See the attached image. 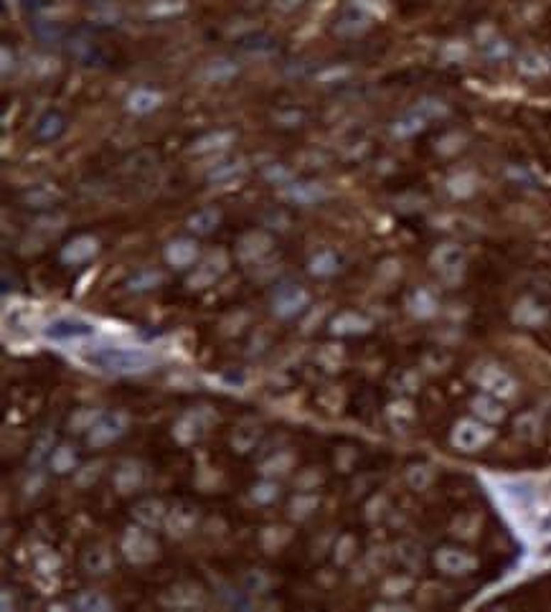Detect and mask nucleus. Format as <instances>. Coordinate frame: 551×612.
<instances>
[{
    "instance_id": "f257e3e1",
    "label": "nucleus",
    "mask_w": 551,
    "mask_h": 612,
    "mask_svg": "<svg viewBox=\"0 0 551 612\" xmlns=\"http://www.w3.org/2000/svg\"><path fill=\"white\" fill-rule=\"evenodd\" d=\"M84 361L89 366L99 371H107V374H140V371H148L155 358L152 353H148L145 348H97L94 353H87Z\"/></svg>"
},
{
    "instance_id": "f03ea898",
    "label": "nucleus",
    "mask_w": 551,
    "mask_h": 612,
    "mask_svg": "<svg viewBox=\"0 0 551 612\" xmlns=\"http://www.w3.org/2000/svg\"><path fill=\"white\" fill-rule=\"evenodd\" d=\"M472 379L478 382V386L483 389L485 394H493L498 399H508L516 394V382L508 371H503L501 366L485 364L478 366V371L472 374Z\"/></svg>"
},
{
    "instance_id": "7ed1b4c3",
    "label": "nucleus",
    "mask_w": 551,
    "mask_h": 612,
    "mask_svg": "<svg viewBox=\"0 0 551 612\" xmlns=\"http://www.w3.org/2000/svg\"><path fill=\"white\" fill-rule=\"evenodd\" d=\"M493 432L478 422V419H462L457 422L452 430V445L457 450H465V452H472V450H480L485 443H491Z\"/></svg>"
},
{
    "instance_id": "20e7f679",
    "label": "nucleus",
    "mask_w": 551,
    "mask_h": 612,
    "mask_svg": "<svg viewBox=\"0 0 551 612\" xmlns=\"http://www.w3.org/2000/svg\"><path fill=\"white\" fill-rule=\"evenodd\" d=\"M122 552H125V557L133 564H148L157 557V544L143 528L130 526L125 539H122Z\"/></svg>"
},
{
    "instance_id": "39448f33",
    "label": "nucleus",
    "mask_w": 551,
    "mask_h": 612,
    "mask_svg": "<svg viewBox=\"0 0 551 612\" xmlns=\"http://www.w3.org/2000/svg\"><path fill=\"white\" fill-rule=\"evenodd\" d=\"M432 265H435V269L443 274V277L457 279L462 272V267H465V252H462L457 244H443V247L435 249Z\"/></svg>"
},
{
    "instance_id": "423d86ee",
    "label": "nucleus",
    "mask_w": 551,
    "mask_h": 612,
    "mask_svg": "<svg viewBox=\"0 0 551 612\" xmlns=\"http://www.w3.org/2000/svg\"><path fill=\"white\" fill-rule=\"evenodd\" d=\"M437 569H443L445 574H467L478 567V559L472 554L462 552V549H452V546H445L435 554Z\"/></svg>"
},
{
    "instance_id": "0eeeda50",
    "label": "nucleus",
    "mask_w": 551,
    "mask_h": 612,
    "mask_svg": "<svg viewBox=\"0 0 551 612\" xmlns=\"http://www.w3.org/2000/svg\"><path fill=\"white\" fill-rule=\"evenodd\" d=\"M122 432H125V417H122V414H102V417L89 427V437H87V440H89L91 447H104V445H109L112 440H117Z\"/></svg>"
},
{
    "instance_id": "6e6552de",
    "label": "nucleus",
    "mask_w": 551,
    "mask_h": 612,
    "mask_svg": "<svg viewBox=\"0 0 551 612\" xmlns=\"http://www.w3.org/2000/svg\"><path fill=\"white\" fill-rule=\"evenodd\" d=\"M308 300L310 297L303 287L285 285V287H279L277 295H274L272 310H274V316H279V318H292V316H297L305 305H308Z\"/></svg>"
},
{
    "instance_id": "1a4fd4ad",
    "label": "nucleus",
    "mask_w": 551,
    "mask_h": 612,
    "mask_svg": "<svg viewBox=\"0 0 551 612\" xmlns=\"http://www.w3.org/2000/svg\"><path fill=\"white\" fill-rule=\"evenodd\" d=\"M97 328L87 321H79V318H59V321L49 323V328L43 330L46 338L51 340H77L87 338V335H94Z\"/></svg>"
},
{
    "instance_id": "9d476101",
    "label": "nucleus",
    "mask_w": 551,
    "mask_h": 612,
    "mask_svg": "<svg viewBox=\"0 0 551 612\" xmlns=\"http://www.w3.org/2000/svg\"><path fill=\"white\" fill-rule=\"evenodd\" d=\"M99 249V242L89 234H82V237L72 239L67 247L61 249V262H67V265H84L89 262L91 257L97 255Z\"/></svg>"
},
{
    "instance_id": "9b49d317",
    "label": "nucleus",
    "mask_w": 551,
    "mask_h": 612,
    "mask_svg": "<svg viewBox=\"0 0 551 612\" xmlns=\"http://www.w3.org/2000/svg\"><path fill=\"white\" fill-rule=\"evenodd\" d=\"M196 257H199V244L194 242V239H173V242L165 247V260H168V265L173 267H188V265H194Z\"/></svg>"
},
{
    "instance_id": "f8f14e48",
    "label": "nucleus",
    "mask_w": 551,
    "mask_h": 612,
    "mask_svg": "<svg viewBox=\"0 0 551 612\" xmlns=\"http://www.w3.org/2000/svg\"><path fill=\"white\" fill-rule=\"evenodd\" d=\"M272 247V239L267 237L265 231H252V234H244L242 242H239V260L252 262L260 260L262 255H267Z\"/></svg>"
},
{
    "instance_id": "ddd939ff",
    "label": "nucleus",
    "mask_w": 551,
    "mask_h": 612,
    "mask_svg": "<svg viewBox=\"0 0 551 612\" xmlns=\"http://www.w3.org/2000/svg\"><path fill=\"white\" fill-rule=\"evenodd\" d=\"M371 328V321L358 313H340L330 321V330L335 335H356V333H366Z\"/></svg>"
},
{
    "instance_id": "4468645a",
    "label": "nucleus",
    "mask_w": 551,
    "mask_h": 612,
    "mask_svg": "<svg viewBox=\"0 0 551 612\" xmlns=\"http://www.w3.org/2000/svg\"><path fill=\"white\" fill-rule=\"evenodd\" d=\"M472 412L478 414L485 422H501L506 417V409H503L501 399L493 394H480L472 399Z\"/></svg>"
},
{
    "instance_id": "2eb2a0df",
    "label": "nucleus",
    "mask_w": 551,
    "mask_h": 612,
    "mask_svg": "<svg viewBox=\"0 0 551 612\" xmlns=\"http://www.w3.org/2000/svg\"><path fill=\"white\" fill-rule=\"evenodd\" d=\"M133 516L138 518L143 526L152 528L157 526V523H163L165 521V508L160 501H152V498H148V501H140L138 506L133 508Z\"/></svg>"
},
{
    "instance_id": "dca6fc26",
    "label": "nucleus",
    "mask_w": 551,
    "mask_h": 612,
    "mask_svg": "<svg viewBox=\"0 0 551 612\" xmlns=\"http://www.w3.org/2000/svg\"><path fill=\"white\" fill-rule=\"evenodd\" d=\"M513 321L521 323V326H539V323L546 321V308L536 303V300H531V297H526V300H521L518 308H516Z\"/></svg>"
},
{
    "instance_id": "f3484780",
    "label": "nucleus",
    "mask_w": 551,
    "mask_h": 612,
    "mask_svg": "<svg viewBox=\"0 0 551 612\" xmlns=\"http://www.w3.org/2000/svg\"><path fill=\"white\" fill-rule=\"evenodd\" d=\"M285 194H287V199L308 206V204H315V201L325 199V188H323L321 183H292Z\"/></svg>"
},
{
    "instance_id": "a211bd4d",
    "label": "nucleus",
    "mask_w": 551,
    "mask_h": 612,
    "mask_svg": "<svg viewBox=\"0 0 551 612\" xmlns=\"http://www.w3.org/2000/svg\"><path fill=\"white\" fill-rule=\"evenodd\" d=\"M160 104V94L152 89H135L133 94L128 97V109L130 112H135V115H148V112H152V109Z\"/></svg>"
},
{
    "instance_id": "6ab92c4d",
    "label": "nucleus",
    "mask_w": 551,
    "mask_h": 612,
    "mask_svg": "<svg viewBox=\"0 0 551 612\" xmlns=\"http://www.w3.org/2000/svg\"><path fill=\"white\" fill-rule=\"evenodd\" d=\"M366 26H369V16H366V8L361 6V3L348 8L338 21L340 33H358V30H364Z\"/></svg>"
},
{
    "instance_id": "aec40b11",
    "label": "nucleus",
    "mask_w": 551,
    "mask_h": 612,
    "mask_svg": "<svg viewBox=\"0 0 551 612\" xmlns=\"http://www.w3.org/2000/svg\"><path fill=\"white\" fill-rule=\"evenodd\" d=\"M196 518H199V516H196V511L191 508V506H178V508L170 511V516L165 521H168L170 533H178V536H181V533H188L194 528Z\"/></svg>"
},
{
    "instance_id": "412c9836",
    "label": "nucleus",
    "mask_w": 551,
    "mask_h": 612,
    "mask_svg": "<svg viewBox=\"0 0 551 612\" xmlns=\"http://www.w3.org/2000/svg\"><path fill=\"white\" fill-rule=\"evenodd\" d=\"M213 265H216V255L208 257V260L204 262V265H201L191 277H188V285L191 287H208L211 282H216L218 274L224 272V265H218V267H213Z\"/></svg>"
},
{
    "instance_id": "4be33fe9",
    "label": "nucleus",
    "mask_w": 551,
    "mask_h": 612,
    "mask_svg": "<svg viewBox=\"0 0 551 612\" xmlns=\"http://www.w3.org/2000/svg\"><path fill=\"white\" fill-rule=\"evenodd\" d=\"M218 221H221V213L216 208H201L188 218V229L196 231V234H211Z\"/></svg>"
},
{
    "instance_id": "5701e85b",
    "label": "nucleus",
    "mask_w": 551,
    "mask_h": 612,
    "mask_svg": "<svg viewBox=\"0 0 551 612\" xmlns=\"http://www.w3.org/2000/svg\"><path fill=\"white\" fill-rule=\"evenodd\" d=\"M109 564H112V557L104 546H89L84 552V569L89 574H104L109 569Z\"/></svg>"
},
{
    "instance_id": "b1692460",
    "label": "nucleus",
    "mask_w": 551,
    "mask_h": 612,
    "mask_svg": "<svg viewBox=\"0 0 551 612\" xmlns=\"http://www.w3.org/2000/svg\"><path fill=\"white\" fill-rule=\"evenodd\" d=\"M165 605H176V607H191L196 602H201V589L191 587V584H181V587H173L163 597Z\"/></svg>"
},
{
    "instance_id": "393cba45",
    "label": "nucleus",
    "mask_w": 551,
    "mask_h": 612,
    "mask_svg": "<svg viewBox=\"0 0 551 612\" xmlns=\"http://www.w3.org/2000/svg\"><path fill=\"white\" fill-rule=\"evenodd\" d=\"M234 140V133L229 130H216V133H208L204 138H199L194 143V152H211V150H221Z\"/></svg>"
},
{
    "instance_id": "a878e982",
    "label": "nucleus",
    "mask_w": 551,
    "mask_h": 612,
    "mask_svg": "<svg viewBox=\"0 0 551 612\" xmlns=\"http://www.w3.org/2000/svg\"><path fill=\"white\" fill-rule=\"evenodd\" d=\"M140 483H143V470H140V465H135V462H125L115 473V485L122 493L135 491Z\"/></svg>"
},
{
    "instance_id": "bb28decb",
    "label": "nucleus",
    "mask_w": 551,
    "mask_h": 612,
    "mask_svg": "<svg viewBox=\"0 0 551 612\" xmlns=\"http://www.w3.org/2000/svg\"><path fill=\"white\" fill-rule=\"evenodd\" d=\"M236 74V64L234 61H226V59H216L211 64H206V69L201 72V77L206 82H224V79H231Z\"/></svg>"
},
{
    "instance_id": "cd10ccee",
    "label": "nucleus",
    "mask_w": 551,
    "mask_h": 612,
    "mask_svg": "<svg viewBox=\"0 0 551 612\" xmlns=\"http://www.w3.org/2000/svg\"><path fill=\"white\" fill-rule=\"evenodd\" d=\"M338 269V260H335L333 252H321V255H315L308 265V272L315 274V277H328V274H333Z\"/></svg>"
},
{
    "instance_id": "c85d7f7f",
    "label": "nucleus",
    "mask_w": 551,
    "mask_h": 612,
    "mask_svg": "<svg viewBox=\"0 0 551 612\" xmlns=\"http://www.w3.org/2000/svg\"><path fill=\"white\" fill-rule=\"evenodd\" d=\"M64 133V117L56 115V112H49V115H43L41 122L36 125V135L41 140H54Z\"/></svg>"
},
{
    "instance_id": "c756f323",
    "label": "nucleus",
    "mask_w": 551,
    "mask_h": 612,
    "mask_svg": "<svg viewBox=\"0 0 551 612\" xmlns=\"http://www.w3.org/2000/svg\"><path fill=\"white\" fill-rule=\"evenodd\" d=\"M74 605H77L79 610H84V612H107L109 610V600H107V597H102V594H97V592L79 594Z\"/></svg>"
},
{
    "instance_id": "7c9ffc66",
    "label": "nucleus",
    "mask_w": 551,
    "mask_h": 612,
    "mask_svg": "<svg viewBox=\"0 0 551 612\" xmlns=\"http://www.w3.org/2000/svg\"><path fill=\"white\" fill-rule=\"evenodd\" d=\"M409 308H412V313H417V316H432V313H435V297L427 290H417L412 295V300H409Z\"/></svg>"
},
{
    "instance_id": "2f4dec72",
    "label": "nucleus",
    "mask_w": 551,
    "mask_h": 612,
    "mask_svg": "<svg viewBox=\"0 0 551 612\" xmlns=\"http://www.w3.org/2000/svg\"><path fill=\"white\" fill-rule=\"evenodd\" d=\"M74 450L72 447H59L54 450V455H51V467H54L56 473H69V470H74Z\"/></svg>"
},
{
    "instance_id": "473e14b6",
    "label": "nucleus",
    "mask_w": 551,
    "mask_h": 612,
    "mask_svg": "<svg viewBox=\"0 0 551 612\" xmlns=\"http://www.w3.org/2000/svg\"><path fill=\"white\" fill-rule=\"evenodd\" d=\"M160 282H163V274H160V272H140V274H135V277L130 279L128 287L133 292H143V290H150V287L160 285Z\"/></svg>"
},
{
    "instance_id": "72a5a7b5",
    "label": "nucleus",
    "mask_w": 551,
    "mask_h": 612,
    "mask_svg": "<svg viewBox=\"0 0 551 612\" xmlns=\"http://www.w3.org/2000/svg\"><path fill=\"white\" fill-rule=\"evenodd\" d=\"M252 498H255L257 503H269L277 498V485L274 483H260L252 488Z\"/></svg>"
},
{
    "instance_id": "f704fd0d",
    "label": "nucleus",
    "mask_w": 551,
    "mask_h": 612,
    "mask_svg": "<svg viewBox=\"0 0 551 612\" xmlns=\"http://www.w3.org/2000/svg\"><path fill=\"white\" fill-rule=\"evenodd\" d=\"M236 173H242V163L221 165V168L211 170V173H208V178H211V181H226V178H234Z\"/></svg>"
},
{
    "instance_id": "c9c22d12",
    "label": "nucleus",
    "mask_w": 551,
    "mask_h": 612,
    "mask_svg": "<svg viewBox=\"0 0 551 612\" xmlns=\"http://www.w3.org/2000/svg\"><path fill=\"white\" fill-rule=\"evenodd\" d=\"M38 569L43 572V574H51V572L59 567V559L54 557V554H46V557H38Z\"/></svg>"
},
{
    "instance_id": "e433bc0d",
    "label": "nucleus",
    "mask_w": 551,
    "mask_h": 612,
    "mask_svg": "<svg viewBox=\"0 0 551 612\" xmlns=\"http://www.w3.org/2000/svg\"><path fill=\"white\" fill-rule=\"evenodd\" d=\"M292 506H300V508H313L315 506V498H295V503ZM308 513V511H303V516Z\"/></svg>"
},
{
    "instance_id": "4c0bfd02",
    "label": "nucleus",
    "mask_w": 551,
    "mask_h": 612,
    "mask_svg": "<svg viewBox=\"0 0 551 612\" xmlns=\"http://www.w3.org/2000/svg\"><path fill=\"white\" fill-rule=\"evenodd\" d=\"M541 531H544V533H551V513L546 516L544 521H541Z\"/></svg>"
},
{
    "instance_id": "58836bf2",
    "label": "nucleus",
    "mask_w": 551,
    "mask_h": 612,
    "mask_svg": "<svg viewBox=\"0 0 551 612\" xmlns=\"http://www.w3.org/2000/svg\"><path fill=\"white\" fill-rule=\"evenodd\" d=\"M546 554H551V546H549V549H546Z\"/></svg>"
}]
</instances>
